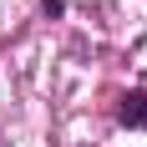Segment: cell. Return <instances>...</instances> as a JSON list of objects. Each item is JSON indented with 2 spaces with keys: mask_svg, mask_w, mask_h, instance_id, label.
Segmentation results:
<instances>
[{
  "mask_svg": "<svg viewBox=\"0 0 147 147\" xmlns=\"http://www.w3.org/2000/svg\"><path fill=\"white\" fill-rule=\"evenodd\" d=\"M117 117L127 122V127H147V91H127L117 107Z\"/></svg>",
  "mask_w": 147,
  "mask_h": 147,
  "instance_id": "1",
  "label": "cell"
}]
</instances>
